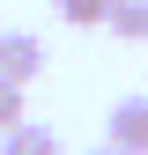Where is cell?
Returning <instances> with one entry per match:
<instances>
[{"label": "cell", "instance_id": "1", "mask_svg": "<svg viewBox=\"0 0 148 155\" xmlns=\"http://www.w3.org/2000/svg\"><path fill=\"white\" fill-rule=\"evenodd\" d=\"M45 74V37L37 30H0V81H37Z\"/></svg>", "mask_w": 148, "mask_h": 155}, {"label": "cell", "instance_id": "2", "mask_svg": "<svg viewBox=\"0 0 148 155\" xmlns=\"http://www.w3.org/2000/svg\"><path fill=\"white\" fill-rule=\"evenodd\" d=\"M104 126H111V148H126V155H148V96H119Z\"/></svg>", "mask_w": 148, "mask_h": 155}, {"label": "cell", "instance_id": "3", "mask_svg": "<svg viewBox=\"0 0 148 155\" xmlns=\"http://www.w3.org/2000/svg\"><path fill=\"white\" fill-rule=\"evenodd\" d=\"M0 155H67V148L52 126H15V133H0Z\"/></svg>", "mask_w": 148, "mask_h": 155}, {"label": "cell", "instance_id": "4", "mask_svg": "<svg viewBox=\"0 0 148 155\" xmlns=\"http://www.w3.org/2000/svg\"><path fill=\"white\" fill-rule=\"evenodd\" d=\"M111 37H126V45H148V0H111Z\"/></svg>", "mask_w": 148, "mask_h": 155}, {"label": "cell", "instance_id": "5", "mask_svg": "<svg viewBox=\"0 0 148 155\" xmlns=\"http://www.w3.org/2000/svg\"><path fill=\"white\" fill-rule=\"evenodd\" d=\"M59 22H74V30H96V22H111V0H59Z\"/></svg>", "mask_w": 148, "mask_h": 155}, {"label": "cell", "instance_id": "6", "mask_svg": "<svg viewBox=\"0 0 148 155\" xmlns=\"http://www.w3.org/2000/svg\"><path fill=\"white\" fill-rule=\"evenodd\" d=\"M30 126V104H22V81H0V133Z\"/></svg>", "mask_w": 148, "mask_h": 155}, {"label": "cell", "instance_id": "7", "mask_svg": "<svg viewBox=\"0 0 148 155\" xmlns=\"http://www.w3.org/2000/svg\"><path fill=\"white\" fill-rule=\"evenodd\" d=\"M89 155H126V148H111V140H104V148H89Z\"/></svg>", "mask_w": 148, "mask_h": 155}]
</instances>
